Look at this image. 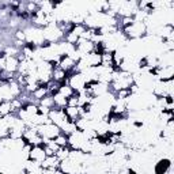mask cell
Returning a JSON list of instances; mask_svg holds the SVG:
<instances>
[{"label": "cell", "instance_id": "1", "mask_svg": "<svg viewBox=\"0 0 174 174\" xmlns=\"http://www.w3.org/2000/svg\"><path fill=\"white\" fill-rule=\"evenodd\" d=\"M50 45H52V44H50V41H44L41 45H40V46H41V48H49Z\"/></svg>", "mask_w": 174, "mask_h": 174}, {"label": "cell", "instance_id": "2", "mask_svg": "<svg viewBox=\"0 0 174 174\" xmlns=\"http://www.w3.org/2000/svg\"><path fill=\"white\" fill-rule=\"evenodd\" d=\"M143 125V123H140V121H136V123H135V126H141Z\"/></svg>", "mask_w": 174, "mask_h": 174}, {"label": "cell", "instance_id": "3", "mask_svg": "<svg viewBox=\"0 0 174 174\" xmlns=\"http://www.w3.org/2000/svg\"><path fill=\"white\" fill-rule=\"evenodd\" d=\"M128 173H129V174H136V173H135V170H132V169H128Z\"/></svg>", "mask_w": 174, "mask_h": 174}]
</instances>
